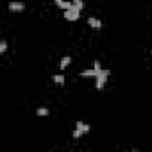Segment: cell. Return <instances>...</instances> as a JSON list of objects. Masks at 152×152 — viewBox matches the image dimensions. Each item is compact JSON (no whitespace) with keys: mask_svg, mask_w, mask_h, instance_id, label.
<instances>
[{"mask_svg":"<svg viewBox=\"0 0 152 152\" xmlns=\"http://www.w3.org/2000/svg\"><path fill=\"white\" fill-rule=\"evenodd\" d=\"M109 73H111V72L106 70V68H102V70L97 73V77H95V81H97V83H95V88H97L99 91L104 90V86H106V83H107V77H109Z\"/></svg>","mask_w":152,"mask_h":152,"instance_id":"1","label":"cell"},{"mask_svg":"<svg viewBox=\"0 0 152 152\" xmlns=\"http://www.w3.org/2000/svg\"><path fill=\"white\" fill-rule=\"evenodd\" d=\"M79 16H81V11L77 7H73V4L68 9H64V20H68V22H77Z\"/></svg>","mask_w":152,"mask_h":152,"instance_id":"2","label":"cell"},{"mask_svg":"<svg viewBox=\"0 0 152 152\" xmlns=\"http://www.w3.org/2000/svg\"><path fill=\"white\" fill-rule=\"evenodd\" d=\"M23 9H25L23 2H11L9 4V11H13V13H22Z\"/></svg>","mask_w":152,"mask_h":152,"instance_id":"3","label":"cell"},{"mask_svg":"<svg viewBox=\"0 0 152 152\" xmlns=\"http://www.w3.org/2000/svg\"><path fill=\"white\" fill-rule=\"evenodd\" d=\"M86 23H88L91 29H102V22H100L99 18H93V16H90V18L86 20Z\"/></svg>","mask_w":152,"mask_h":152,"instance_id":"4","label":"cell"},{"mask_svg":"<svg viewBox=\"0 0 152 152\" xmlns=\"http://www.w3.org/2000/svg\"><path fill=\"white\" fill-rule=\"evenodd\" d=\"M75 129H79V131H83V132L86 134V132L91 131V125H88V124H84V122H77V124H75Z\"/></svg>","mask_w":152,"mask_h":152,"instance_id":"5","label":"cell"},{"mask_svg":"<svg viewBox=\"0 0 152 152\" xmlns=\"http://www.w3.org/2000/svg\"><path fill=\"white\" fill-rule=\"evenodd\" d=\"M97 70L95 68H90V70H83L81 72V77H97Z\"/></svg>","mask_w":152,"mask_h":152,"instance_id":"6","label":"cell"},{"mask_svg":"<svg viewBox=\"0 0 152 152\" xmlns=\"http://www.w3.org/2000/svg\"><path fill=\"white\" fill-rule=\"evenodd\" d=\"M70 63H72V57H70V56H64V57L61 59V63H59V68H61V70H66V68L70 66Z\"/></svg>","mask_w":152,"mask_h":152,"instance_id":"7","label":"cell"},{"mask_svg":"<svg viewBox=\"0 0 152 152\" xmlns=\"http://www.w3.org/2000/svg\"><path fill=\"white\" fill-rule=\"evenodd\" d=\"M56 6H57L59 9H68V7L72 6V2H66V0H56Z\"/></svg>","mask_w":152,"mask_h":152,"instance_id":"8","label":"cell"},{"mask_svg":"<svg viewBox=\"0 0 152 152\" xmlns=\"http://www.w3.org/2000/svg\"><path fill=\"white\" fill-rule=\"evenodd\" d=\"M56 84H59V86H63L64 84V75L63 73H59V75H54V79H52Z\"/></svg>","mask_w":152,"mask_h":152,"instance_id":"9","label":"cell"},{"mask_svg":"<svg viewBox=\"0 0 152 152\" xmlns=\"http://www.w3.org/2000/svg\"><path fill=\"white\" fill-rule=\"evenodd\" d=\"M48 113H50V111H48L47 107H38V109H36V115H38V116H48Z\"/></svg>","mask_w":152,"mask_h":152,"instance_id":"10","label":"cell"},{"mask_svg":"<svg viewBox=\"0 0 152 152\" xmlns=\"http://www.w3.org/2000/svg\"><path fill=\"white\" fill-rule=\"evenodd\" d=\"M72 4H73V7H77L79 11L84 9V2H83V0H72Z\"/></svg>","mask_w":152,"mask_h":152,"instance_id":"11","label":"cell"},{"mask_svg":"<svg viewBox=\"0 0 152 152\" xmlns=\"http://www.w3.org/2000/svg\"><path fill=\"white\" fill-rule=\"evenodd\" d=\"M7 50V41H0V54H6Z\"/></svg>","mask_w":152,"mask_h":152,"instance_id":"12","label":"cell"},{"mask_svg":"<svg viewBox=\"0 0 152 152\" xmlns=\"http://www.w3.org/2000/svg\"><path fill=\"white\" fill-rule=\"evenodd\" d=\"M83 134H84V132H83V131H79V129H75V131H73V138H81Z\"/></svg>","mask_w":152,"mask_h":152,"instance_id":"13","label":"cell"}]
</instances>
